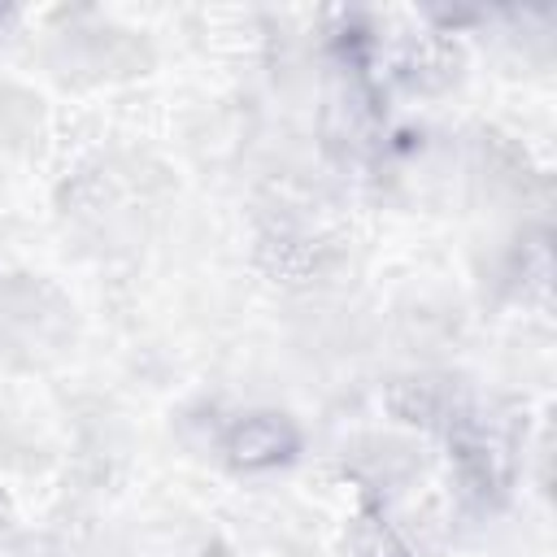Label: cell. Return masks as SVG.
Masks as SVG:
<instances>
[{
	"mask_svg": "<svg viewBox=\"0 0 557 557\" xmlns=\"http://www.w3.org/2000/svg\"><path fill=\"white\" fill-rule=\"evenodd\" d=\"M222 457L231 470H244V474L283 470L300 457V426L278 409L239 413L222 431Z\"/></svg>",
	"mask_w": 557,
	"mask_h": 557,
	"instance_id": "6da1fadb",
	"label": "cell"
}]
</instances>
